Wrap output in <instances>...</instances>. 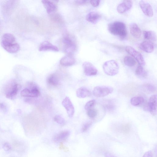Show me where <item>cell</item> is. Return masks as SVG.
<instances>
[{"instance_id": "obj_25", "label": "cell", "mask_w": 157, "mask_h": 157, "mask_svg": "<svg viewBox=\"0 0 157 157\" xmlns=\"http://www.w3.org/2000/svg\"><path fill=\"white\" fill-rule=\"evenodd\" d=\"M123 61L126 65L130 67L133 66L136 64L135 59L133 57L129 56H125Z\"/></svg>"}, {"instance_id": "obj_38", "label": "cell", "mask_w": 157, "mask_h": 157, "mask_svg": "<svg viewBox=\"0 0 157 157\" xmlns=\"http://www.w3.org/2000/svg\"><path fill=\"white\" fill-rule=\"evenodd\" d=\"M104 155L105 157H117L110 153L108 152H105Z\"/></svg>"}, {"instance_id": "obj_28", "label": "cell", "mask_w": 157, "mask_h": 157, "mask_svg": "<svg viewBox=\"0 0 157 157\" xmlns=\"http://www.w3.org/2000/svg\"><path fill=\"white\" fill-rule=\"evenodd\" d=\"M87 113L89 117L94 118L97 116L98 111L96 109L92 108L88 110Z\"/></svg>"}, {"instance_id": "obj_24", "label": "cell", "mask_w": 157, "mask_h": 157, "mask_svg": "<svg viewBox=\"0 0 157 157\" xmlns=\"http://www.w3.org/2000/svg\"><path fill=\"white\" fill-rule=\"evenodd\" d=\"M144 101V99L141 96H135L132 97L130 100L131 104L134 106H137L142 103Z\"/></svg>"}, {"instance_id": "obj_14", "label": "cell", "mask_w": 157, "mask_h": 157, "mask_svg": "<svg viewBox=\"0 0 157 157\" xmlns=\"http://www.w3.org/2000/svg\"><path fill=\"white\" fill-rule=\"evenodd\" d=\"M132 2L131 0H124L119 4L117 7V12L120 13H124L130 9L132 6Z\"/></svg>"}, {"instance_id": "obj_16", "label": "cell", "mask_w": 157, "mask_h": 157, "mask_svg": "<svg viewBox=\"0 0 157 157\" xmlns=\"http://www.w3.org/2000/svg\"><path fill=\"white\" fill-rule=\"evenodd\" d=\"M148 109L151 113L155 115L156 113L157 96L152 95L149 98L148 103Z\"/></svg>"}, {"instance_id": "obj_7", "label": "cell", "mask_w": 157, "mask_h": 157, "mask_svg": "<svg viewBox=\"0 0 157 157\" xmlns=\"http://www.w3.org/2000/svg\"><path fill=\"white\" fill-rule=\"evenodd\" d=\"M125 50L136 60L140 65L142 66L145 65V60L141 54L133 48L130 46H127L125 48Z\"/></svg>"}, {"instance_id": "obj_15", "label": "cell", "mask_w": 157, "mask_h": 157, "mask_svg": "<svg viewBox=\"0 0 157 157\" xmlns=\"http://www.w3.org/2000/svg\"><path fill=\"white\" fill-rule=\"evenodd\" d=\"M70 132L67 130L62 131L56 134L53 137V141L55 142H62L66 140L69 136Z\"/></svg>"}, {"instance_id": "obj_6", "label": "cell", "mask_w": 157, "mask_h": 157, "mask_svg": "<svg viewBox=\"0 0 157 157\" xmlns=\"http://www.w3.org/2000/svg\"><path fill=\"white\" fill-rule=\"evenodd\" d=\"M113 88L110 86H99L95 87L93 91L94 95L97 98L105 96L112 93Z\"/></svg>"}, {"instance_id": "obj_20", "label": "cell", "mask_w": 157, "mask_h": 157, "mask_svg": "<svg viewBox=\"0 0 157 157\" xmlns=\"http://www.w3.org/2000/svg\"><path fill=\"white\" fill-rule=\"evenodd\" d=\"M75 58L70 56H64L60 60V64L65 67L72 66L75 63Z\"/></svg>"}, {"instance_id": "obj_5", "label": "cell", "mask_w": 157, "mask_h": 157, "mask_svg": "<svg viewBox=\"0 0 157 157\" xmlns=\"http://www.w3.org/2000/svg\"><path fill=\"white\" fill-rule=\"evenodd\" d=\"M104 71L107 75L113 76L117 74L119 67L117 62L114 60H110L104 63L103 65Z\"/></svg>"}, {"instance_id": "obj_4", "label": "cell", "mask_w": 157, "mask_h": 157, "mask_svg": "<svg viewBox=\"0 0 157 157\" xmlns=\"http://www.w3.org/2000/svg\"><path fill=\"white\" fill-rule=\"evenodd\" d=\"M40 94L37 86L33 82H29L27 84V87L21 91L20 94L23 97H38Z\"/></svg>"}, {"instance_id": "obj_29", "label": "cell", "mask_w": 157, "mask_h": 157, "mask_svg": "<svg viewBox=\"0 0 157 157\" xmlns=\"http://www.w3.org/2000/svg\"><path fill=\"white\" fill-rule=\"evenodd\" d=\"M95 103V101L92 100L88 101L85 106V109L86 110H88L92 109Z\"/></svg>"}, {"instance_id": "obj_32", "label": "cell", "mask_w": 157, "mask_h": 157, "mask_svg": "<svg viewBox=\"0 0 157 157\" xmlns=\"http://www.w3.org/2000/svg\"><path fill=\"white\" fill-rule=\"evenodd\" d=\"M92 124V122L91 121H89L85 123L83 125L82 131V132H85L90 127Z\"/></svg>"}, {"instance_id": "obj_1", "label": "cell", "mask_w": 157, "mask_h": 157, "mask_svg": "<svg viewBox=\"0 0 157 157\" xmlns=\"http://www.w3.org/2000/svg\"><path fill=\"white\" fill-rule=\"evenodd\" d=\"M1 44L5 50L11 53H16L20 49V46L17 42L15 37L11 33H6L2 35Z\"/></svg>"}, {"instance_id": "obj_31", "label": "cell", "mask_w": 157, "mask_h": 157, "mask_svg": "<svg viewBox=\"0 0 157 157\" xmlns=\"http://www.w3.org/2000/svg\"><path fill=\"white\" fill-rule=\"evenodd\" d=\"M144 87L148 91L151 92H154L156 90L153 85L149 83L145 84Z\"/></svg>"}, {"instance_id": "obj_10", "label": "cell", "mask_w": 157, "mask_h": 157, "mask_svg": "<svg viewBox=\"0 0 157 157\" xmlns=\"http://www.w3.org/2000/svg\"><path fill=\"white\" fill-rule=\"evenodd\" d=\"M62 104L66 109L70 117H72L74 113V108L69 98L66 97L62 101Z\"/></svg>"}, {"instance_id": "obj_9", "label": "cell", "mask_w": 157, "mask_h": 157, "mask_svg": "<svg viewBox=\"0 0 157 157\" xmlns=\"http://www.w3.org/2000/svg\"><path fill=\"white\" fill-rule=\"evenodd\" d=\"M83 71L85 75L87 76L96 75L98 73V70L91 63L85 62L82 64Z\"/></svg>"}, {"instance_id": "obj_3", "label": "cell", "mask_w": 157, "mask_h": 157, "mask_svg": "<svg viewBox=\"0 0 157 157\" xmlns=\"http://www.w3.org/2000/svg\"><path fill=\"white\" fill-rule=\"evenodd\" d=\"M21 88L20 85L14 79L10 81L6 85L4 92L6 97L10 99L14 98Z\"/></svg>"}, {"instance_id": "obj_11", "label": "cell", "mask_w": 157, "mask_h": 157, "mask_svg": "<svg viewBox=\"0 0 157 157\" xmlns=\"http://www.w3.org/2000/svg\"><path fill=\"white\" fill-rule=\"evenodd\" d=\"M139 5L144 13L149 17L153 15V11L151 5L148 2L141 0L139 2Z\"/></svg>"}, {"instance_id": "obj_23", "label": "cell", "mask_w": 157, "mask_h": 157, "mask_svg": "<svg viewBox=\"0 0 157 157\" xmlns=\"http://www.w3.org/2000/svg\"><path fill=\"white\" fill-rule=\"evenodd\" d=\"M47 82L50 85L54 86H57L59 82L58 75L55 74H51L48 78Z\"/></svg>"}, {"instance_id": "obj_18", "label": "cell", "mask_w": 157, "mask_h": 157, "mask_svg": "<svg viewBox=\"0 0 157 157\" xmlns=\"http://www.w3.org/2000/svg\"><path fill=\"white\" fill-rule=\"evenodd\" d=\"M101 17L100 14L95 11H92L89 13L86 17V19L88 21L95 24Z\"/></svg>"}, {"instance_id": "obj_2", "label": "cell", "mask_w": 157, "mask_h": 157, "mask_svg": "<svg viewBox=\"0 0 157 157\" xmlns=\"http://www.w3.org/2000/svg\"><path fill=\"white\" fill-rule=\"evenodd\" d=\"M108 30L112 34L119 36L122 39L125 38L127 35L126 25L121 21H116L109 23Z\"/></svg>"}, {"instance_id": "obj_12", "label": "cell", "mask_w": 157, "mask_h": 157, "mask_svg": "<svg viewBox=\"0 0 157 157\" xmlns=\"http://www.w3.org/2000/svg\"><path fill=\"white\" fill-rule=\"evenodd\" d=\"M39 50L40 51H52L58 52L59 48L48 41H44L42 42L39 45Z\"/></svg>"}, {"instance_id": "obj_17", "label": "cell", "mask_w": 157, "mask_h": 157, "mask_svg": "<svg viewBox=\"0 0 157 157\" xmlns=\"http://www.w3.org/2000/svg\"><path fill=\"white\" fill-rule=\"evenodd\" d=\"M139 47L142 50L147 53L152 52L154 48L153 43L148 40H145L141 43L140 44Z\"/></svg>"}, {"instance_id": "obj_19", "label": "cell", "mask_w": 157, "mask_h": 157, "mask_svg": "<svg viewBox=\"0 0 157 157\" xmlns=\"http://www.w3.org/2000/svg\"><path fill=\"white\" fill-rule=\"evenodd\" d=\"M130 30L131 35L136 38H140L141 35L140 29L138 25L135 23H132L130 25Z\"/></svg>"}, {"instance_id": "obj_35", "label": "cell", "mask_w": 157, "mask_h": 157, "mask_svg": "<svg viewBox=\"0 0 157 157\" xmlns=\"http://www.w3.org/2000/svg\"><path fill=\"white\" fill-rule=\"evenodd\" d=\"M89 2L92 6L94 7H97L99 4L100 1L99 0H90Z\"/></svg>"}, {"instance_id": "obj_26", "label": "cell", "mask_w": 157, "mask_h": 157, "mask_svg": "<svg viewBox=\"0 0 157 157\" xmlns=\"http://www.w3.org/2000/svg\"><path fill=\"white\" fill-rule=\"evenodd\" d=\"M135 74L138 76L145 77L147 75V72L142 66L139 65L135 71Z\"/></svg>"}, {"instance_id": "obj_30", "label": "cell", "mask_w": 157, "mask_h": 157, "mask_svg": "<svg viewBox=\"0 0 157 157\" xmlns=\"http://www.w3.org/2000/svg\"><path fill=\"white\" fill-rule=\"evenodd\" d=\"M121 130L123 133L127 134L130 130V126L129 124H126L122 125L121 128Z\"/></svg>"}, {"instance_id": "obj_21", "label": "cell", "mask_w": 157, "mask_h": 157, "mask_svg": "<svg viewBox=\"0 0 157 157\" xmlns=\"http://www.w3.org/2000/svg\"><path fill=\"white\" fill-rule=\"evenodd\" d=\"M91 94L90 91L87 88L83 87L78 88L76 92L77 96L80 98L89 97Z\"/></svg>"}, {"instance_id": "obj_13", "label": "cell", "mask_w": 157, "mask_h": 157, "mask_svg": "<svg viewBox=\"0 0 157 157\" xmlns=\"http://www.w3.org/2000/svg\"><path fill=\"white\" fill-rule=\"evenodd\" d=\"M41 2L48 14L52 13L57 9V6L54 1L44 0L41 1Z\"/></svg>"}, {"instance_id": "obj_34", "label": "cell", "mask_w": 157, "mask_h": 157, "mask_svg": "<svg viewBox=\"0 0 157 157\" xmlns=\"http://www.w3.org/2000/svg\"><path fill=\"white\" fill-rule=\"evenodd\" d=\"M3 148L5 151H8L11 149V147L9 143H5L3 145Z\"/></svg>"}, {"instance_id": "obj_27", "label": "cell", "mask_w": 157, "mask_h": 157, "mask_svg": "<svg viewBox=\"0 0 157 157\" xmlns=\"http://www.w3.org/2000/svg\"><path fill=\"white\" fill-rule=\"evenodd\" d=\"M54 120L57 123L61 125H63L65 123V121L64 119L59 115H57L55 116L54 117Z\"/></svg>"}, {"instance_id": "obj_33", "label": "cell", "mask_w": 157, "mask_h": 157, "mask_svg": "<svg viewBox=\"0 0 157 157\" xmlns=\"http://www.w3.org/2000/svg\"><path fill=\"white\" fill-rule=\"evenodd\" d=\"M59 148L60 150H63L65 152H68L69 151L68 148L64 146L63 142H60Z\"/></svg>"}, {"instance_id": "obj_8", "label": "cell", "mask_w": 157, "mask_h": 157, "mask_svg": "<svg viewBox=\"0 0 157 157\" xmlns=\"http://www.w3.org/2000/svg\"><path fill=\"white\" fill-rule=\"evenodd\" d=\"M65 52L70 54L74 52L76 46L72 40L68 37L64 38L62 40Z\"/></svg>"}, {"instance_id": "obj_37", "label": "cell", "mask_w": 157, "mask_h": 157, "mask_svg": "<svg viewBox=\"0 0 157 157\" xmlns=\"http://www.w3.org/2000/svg\"><path fill=\"white\" fill-rule=\"evenodd\" d=\"M142 157H152L151 151H147L144 153Z\"/></svg>"}, {"instance_id": "obj_22", "label": "cell", "mask_w": 157, "mask_h": 157, "mask_svg": "<svg viewBox=\"0 0 157 157\" xmlns=\"http://www.w3.org/2000/svg\"><path fill=\"white\" fill-rule=\"evenodd\" d=\"M143 35L144 38L151 42L156 41V33L152 31H144L143 32Z\"/></svg>"}, {"instance_id": "obj_36", "label": "cell", "mask_w": 157, "mask_h": 157, "mask_svg": "<svg viewBox=\"0 0 157 157\" xmlns=\"http://www.w3.org/2000/svg\"><path fill=\"white\" fill-rule=\"evenodd\" d=\"M88 1L87 0H76L75 1V3L77 5H80L85 4Z\"/></svg>"}]
</instances>
